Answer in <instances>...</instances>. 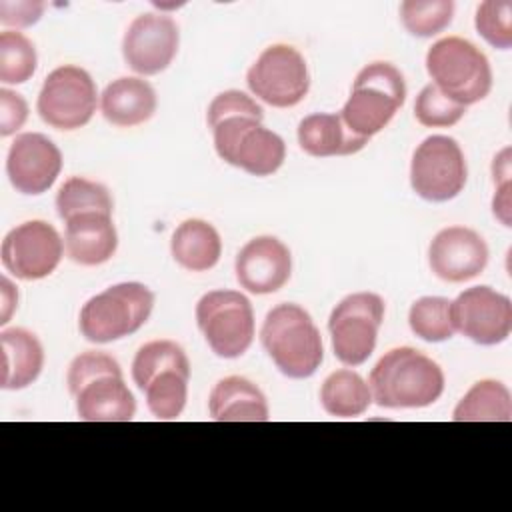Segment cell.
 I'll list each match as a JSON object with an SVG mask.
<instances>
[{
	"instance_id": "8d00e7d4",
	"label": "cell",
	"mask_w": 512,
	"mask_h": 512,
	"mask_svg": "<svg viewBox=\"0 0 512 512\" xmlns=\"http://www.w3.org/2000/svg\"><path fill=\"white\" fill-rule=\"evenodd\" d=\"M0 284H2V288H0V296H2V316H0V324L4 326V324L10 320V316H12V312L16 310V306H18V292H16V288L12 286V282H10L6 276H2Z\"/></svg>"
},
{
	"instance_id": "44dd1931",
	"label": "cell",
	"mask_w": 512,
	"mask_h": 512,
	"mask_svg": "<svg viewBox=\"0 0 512 512\" xmlns=\"http://www.w3.org/2000/svg\"><path fill=\"white\" fill-rule=\"evenodd\" d=\"M158 100L154 88L136 76H122L112 80L100 94L102 116L118 126L132 128L148 122L156 112Z\"/></svg>"
},
{
	"instance_id": "52a82bcc",
	"label": "cell",
	"mask_w": 512,
	"mask_h": 512,
	"mask_svg": "<svg viewBox=\"0 0 512 512\" xmlns=\"http://www.w3.org/2000/svg\"><path fill=\"white\" fill-rule=\"evenodd\" d=\"M154 292L142 282H120L88 298L78 316L80 334L92 344H110L138 332L150 318Z\"/></svg>"
},
{
	"instance_id": "2e32d148",
	"label": "cell",
	"mask_w": 512,
	"mask_h": 512,
	"mask_svg": "<svg viewBox=\"0 0 512 512\" xmlns=\"http://www.w3.org/2000/svg\"><path fill=\"white\" fill-rule=\"evenodd\" d=\"M178 44V24L170 16L140 14L130 22L122 38V56L136 74L154 76L172 64Z\"/></svg>"
},
{
	"instance_id": "4dcf8cb0",
	"label": "cell",
	"mask_w": 512,
	"mask_h": 512,
	"mask_svg": "<svg viewBox=\"0 0 512 512\" xmlns=\"http://www.w3.org/2000/svg\"><path fill=\"white\" fill-rule=\"evenodd\" d=\"M452 0H406L400 4V20L412 36L430 38L450 26Z\"/></svg>"
},
{
	"instance_id": "cb8c5ba5",
	"label": "cell",
	"mask_w": 512,
	"mask_h": 512,
	"mask_svg": "<svg viewBox=\"0 0 512 512\" xmlns=\"http://www.w3.org/2000/svg\"><path fill=\"white\" fill-rule=\"evenodd\" d=\"M298 144L314 158L348 156L360 152L368 140L354 136L342 122L340 114L314 112L300 120L298 124Z\"/></svg>"
},
{
	"instance_id": "9c48e42d",
	"label": "cell",
	"mask_w": 512,
	"mask_h": 512,
	"mask_svg": "<svg viewBox=\"0 0 512 512\" xmlns=\"http://www.w3.org/2000/svg\"><path fill=\"white\" fill-rule=\"evenodd\" d=\"M196 324L218 358H240L254 342V310L238 290H210L196 302Z\"/></svg>"
},
{
	"instance_id": "8992f818",
	"label": "cell",
	"mask_w": 512,
	"mask_h": 512,
	"mask_svg": "<svg viewBox=\"0 0 512 512\" xmlns=\"http://www.w3.org/2000/svg\"><path fill=\"white\" fill-rule=\"evenodd\" d=\"M404 102L406 82L402 72L390 62H372L356 74L340 118L354 136L370 140L390 124Z\"/></svg>"
},
{
	"instance_id": "83f0119b",
	"label": "cell",
	"mask_w": 512,
	"mask_h": 512,
	"mask_svg": "<svg viewBox=\"0 0 512 512\" xmlns=\"http://www.w3.org/2000/svg\"><path fill=\"white\" fill-rule=\"evenodd\" d=\"M112 210H114V202L108 188L100 182H94L82 176L68 178L56 194V212L64 222L80 214H90V212L112 214Z\"/></svg>"
},
{
	"instance_id": "9a60e30c",
	"label": "cell",
	"mask_w": 512,
	"mask_h": 512,
	"mask_svg": "<svg viewBox=\"0 0 512 512\" xmlns=\"http://www.w3.org/2000/svg\"><path fill=\"white\" fill-rule=\"evenodd\" d=\"M454 330L480 346H496L512 332V302L490 286L466 288L450 300Z\"/></svg>"
},
{
	"instance_id": "3957f363",
	"label": "cell",
	"mask_w": 512,
	"mask_h": 512,
	"mask_svg": "<svg viewBox=\"0 0 512 512\" xmlns=\"http://www.w3.org/2000/svg\"><path fill=\"white\" fill-rule=\"evenodd\" d=\"M368 386L380 408H426L442 396L444 372L420 350L400 346L376 362Z\"/></svg>"
},
{
	"instance_id": "4fadbf2b",
	"label": "cell",
	"mask_w": 512,
	"mask_h": 512,
	"mask_svg": "<svg viewBox=\"0 0 512 512\" xmlns=\"http://www.w3.org/2000/svg\"><path fill=\"white\" fill-rule=\"evenodd\" d=\"M246 84L262 102L274 108H292L306 98L310 72L294 46L272 44L248 68Z\"/></svg>"
},
{
	"instance_id": "ba28073f",
	"label": "cell",
	"mask_w": 512,
	"mask_h": 512,
	"mask_svg": "<svg viewBox=\"0 0 512 512\" xmlns=\"http://www.w3.org/2000/svg\"><path fill=\"white\" fill-rule=\"evenodd\" d=\"M426 72L442 94L462 106L484 100L492 90L488 58L478 46L460 36H448L430 46Z\"/></svg>"
},
{
	"instance_id": "d6986e66",
	"label": "cell",
	"mask_w": 512,
	"mask_h": 512,
	"mask_svg": "<svg viewBox=\"0 0 512 512\" xmlns=\"http://www.w3.org/2000/svg\"><path fill=\"white\" fill-rule=\"evenodd\" d=\"M238 284L250 294L278 292L292 274V254L276 236H256L236 254Z\"/></svg>"
},
{
	"instance_id": "30bf717a",
	"label": "cell",
	"mask_w": 512,
	"mask_h": 512,
	"mask_svg": "<svg viewBox=\"0 0 512 512\" xmlns=\"http://www.w3.org/2000/svg\"><path fill=\"white\" fill-rule=\"evenodd\" d=\"M386 304L374 292H354L342 298L328 318L334 356L344 366L364 364L374 348L384 322Z\"/></svg>"
},
{
	"instance_id": "836d02e7",
	"label": "cell",
	"mask_w": 512,
	"mask_h": 512,
	"mask_svg": "<svg viewBox=\"0 0 512 512\" xmlns=\"http://www.w3.org/2000/svg\"><path fill=\"white\" fill-rule=\"evenodd\" d=\"M28 120L26 100L8 88L0 90V136L16 134Z\"/></svg>"
},
{
	"instance_id": "4316f807",
	"label": "cell",
	"mask_w": 512,
	"mask_h": 512,
	"mask_svg": "<svg viewBox=\"0 0 512 512\" xmlns=\"http://www.w3.org/2000/svg\"><path fill=\"white\" fill-rule=\"evenodd\" d=\"M322 408L336 418L362 416L372 404L368 382L354 370L342 368L332 372L320 388Z\"/></svg>"
},
{
	"instance_id": "7402d4cb",
	"label": "cell",
	"mask_w": 512,
	"mask_h": 512,
	"mask_svg": "<svg viewBox=\"0 0 512 512\" xmlns=\"http://www.w3.org/2000/svg\"><path fill=\"white\" fill-rule=\"evenodd\" d=\"M208 412L216 422H266L270 408L262 390L244 376H226L208 396Z\"/></svg>"
},
{
	"instance_id": "8fae6325",
	"label": "cell",
	"mask_w": 512,
	"mask_h": 512,
	"mask_svg": "<svg viewBox=\"0 0 512 512\" xmlns=\"http://www.w3.org/2000/svg\"><path fill=\"white\" fill-rule=\"evenodd\" d=\"M98 106V92L92 76L74 64L54 68L40 88L36 110L56 130H78L86 126Z\"/></svg>"
},
{
	"instance_id": "277c9868",
	"label": "cell",
	"mask_w": 512,
	"mask_h": 512,
	"mask_svg": "<svg viewBox=\"0 0 512 512\" xmlns=\"http://www.w3.org/2000/svg\"><path fill=\"white\" fill-rule=\"evenodd\" d=\"M132 380L156 420H176L188 400L190 360L174 340H152L132 360Z\"/></svg>"
},
{
	"instance_id": "6da1fadb",
	"label": "cell",
	"mask_w": 512,
	"mask_h": 512,
	"mask_svg": "<svg viewBox=\"0 0 512 512\" xmlns=\"http://www.w3.org/2000/svg\"><path fill=\"white\" fill-rule=\"evenodd\" d=\"M262 118V106L242 90L216 94L206 112L220 160L260 178L278 172L286 160L282 136L266 128Z\"/></svg>"
},
{
	"instance_id": "1f68e13d",
	"label": "cell",
	"mask_w": 512,
	"mask_h": 512,
	"mask_svg": "<svg viewBox=\"0 0 512 512\" xmlns=\"http://www.w3.org/2000/svg\"><path fill=\"white\" fill-rule=\"evenodd\" d=\"M466 106L450 100L434 84L420 90L414 102V116L426 128H448L462 120Z\"/></svg>"
},
{
	"instance_id": "7c38bea8",
	"label": "cell",
	"mask_w": 512,
	"mask_h": 512,
	"mask_svg": "<svg viewBox=\"0 0 512 512\" xmlns=\"http://www.w3.org/2000/svg\"><path fill=\"white\" fill-rule=\"evenodd\" d=\"M466 180V158L454 138L428 136L414 150L410 186L422 200L448 202L464 190Z\"/></svg>"
},
{
	"instance_id": "ac0fdd59",
	"label": "cell",
	"mask_w": 512,
	"mask_h": 512,
	"mask_svg": "<svg viewBox=\"0 0 512 512\" xmlns=\"http://www.w3.org/2000/svg\"><path fill=\"white\" fill-rule=\"evenodd\" d=\"M488 244L472 228H442L428 246L430 270L444 282H468L482 274L488 264Z\"/></svg>"
},
{
	"instance_id": "603a6c76",
	"label": "cell",
	"mask_w": 512,
	"mask_h": 512,
	"mask_svg": "<svg viewBox=\"0 0 512 512\" xmlns=\"http://www.w3.org/2000/svg\"><path fill=\"white\" fill-rule=\"evenodd\" d=\"M2 376L4 390L28 388L44 368V348L36 334L26 328H8L0 332Z\"/></svg>"
},
{
	"instance_id": "f1b7e54d",
	"label": "cell",
	"mask_w": 512,
	"mask_h": 512,
	"mask_svg": "<svg viewBox=\"0 0 512 512\" xmlns=\"http://www.w3.org/2000/svg\"><path fill=\"white\" fill-rule=\"evenodd\" d=\"M410 330L424 342H446L454 336L450 300L442 296H422L408 310Z\"/></svg>"
},
{
	"instance_id": "7a4b0ae2",
	"label": "cell",
	"mask_w": 512,
	"mask_h": 512,
	"mask_svg": "<svg viewBox=\"0 0 512 512\" xmlns=\"http://www.w3.org/2000/svg\"><path fill=\"white\" fill-rule=\"evenodd\" d=\"M76 414L84 422H130L136 400L124 382L120 364L106 352L78 354L66 374Z\"/></svg>"
},
{
	"instance_id": "d6a6232c",
	"label": "cell",
	"mask_w": 512,
	"mask_h": 512,
	"mask_svg": "<svg viewBox=\"0 0 512 512\" xmlns=\"http://www.w3.org/2000/svg\"><path fill=\"white\" fill-rule=\"evenodd\" d=\"M478 34L494 48L508 50L512 46V2L486 0L478 6L474 18Z\"/></svg>"
},
{
	"instance_id": "74e56055",
	"label": "cell",
	"mask_w": 512,
	"mask_h": 512,
	"mask_svg": "<svg viewBox=\"0 0 512 512\" xmlns=\"http://www.w3.org/2000/svg\"><path fill=\"white\" fill-rule=\"evenodd\" d=\"M492 174H494L496 184L510 180V148H504L498 156H494Z\"/></svg>"
},
{
	"instance_id": "d590c367",
	"label": "cell",
	"mask_w": 512,
	"mask_h": 512,
	"mask_svg": "<svg viewBox=\"0 0 512 512\" xmlns=\"http://www.w3.org/2000/svg\"><path fill=\"white\" fill-rule=\"evenodd\" d=\"M510 180L496 184V194L492 200V212L494 216L504 224L510 226V212H512V202H510Z\"/></svg>"
},
{
	"instance_id": "d4e9b609",
	"label": "cell",
	"mask_w": 512,
	"mask_h": 512,
	"mask_svg": "<svg viewBox=\"0 0 512 512\" xmlns=\"http://www.w3.org/2000/svg\"><path fill=\"white\" fill-rule=\"evenodd\" d=\"M170 252L174 262L184 270L206 272L218 264L222 256V240L210 222L188 218L172 232Z\"/></svg>"
},
{
	"instance_id": "ffe728a7",
	"label": "cell",
	"mask_w": 512,
	"mask_h": 512,
	"mask_svg": "<svg viewBox=\"0 0 512 512\" xmlns=\"http://www.w3.org/2000/svg\"><path fill=\"white\" fill-rule=\"evenodd\" d=\"M64 248L72 262L80 266H100L118 248V232L112 214L90 212L66 220Z\"/></svg>"
},
{
	"instance_id": "5bb4252c",
	"label": "cell",
	"mask_w": 512,
	"mask_h": 512,
	"mask_svg": "<svg viewBox=\"0 0 512 512\" xmlns=\"http://www.w3.org/2000/svg\"><path fill=\"white\" fill-rule=\"evenodd\" d=\"M64 256L58 230L44 220H28L14 226L2 240L0 258L6 272L18 280H42L50 276Z\"/></svg>"
},
{
	"instance_id": "e0dca14e",
	"label": "cell",
	"mask_w": 512,
	"mask_h": 512,
	"mask_svg": "<svg viewBox=\"0 0 512 512\" xmlns=\"http://www.w3.org/2000/svg\"><path fill=\"white\" fill-rule=\"evenodd\" d=\"M62 170L60 148L40 132H24L14 138L6 156V174L16 192L44 194Z\"/></svg>"
},
{
	"instance_id": "484cf974",
	"label": "cell",
	"mask_w": 512,
	"mask_h": 512,
	"mask_svg": "<svg viewBox=\"0 0 512 512\" xmlns=\"http://www.w3.org/2000/svg\"><path fill=\"white\" fill-rule=\"evenodd\" d=\"M454 422H510L512 394L500 380H478L460 398L452 414Z\"/></svg>"
},
{
	"instance_id": "5b68a950",
	"label": "cell",
	"mask_w": 512,
	"mask_h": 512,
	"mask_svg": "<svg viewBox=\"0 0 512 512\" xmlns=\"http://www.w3.org/2000/svg\"><path fill=\"white\" fill-rule=\"evenodd\" d=\"M260 340L274 366L292 380L310 378L324 360V344L312 316L294 302L274 306L260 328Z\"/></svg>"
},
{
	"instance_id": "f546056e",
	"label": "cell",
	"mask_w": 512,
	"mask_h": 512,
	"mask_svg": "<svg viewBox=\"0 0 512 512\" xmlns=\"http://www.w3.org/2000/svg\"><path fill=\"white\" fill-rule=\"evenodd\" d=\"M36 66L34 44L22 32L4 30L0 34V82L24 84L34 76Z\"/></svg>"
},
{
	"instance_id": "e575fe53",
	"label": "cell",
	"mask_w": 512,
	"mask_h": 512,
	"mask_svg": "<svg viewBox=\"0 0 512 512\" xmlns=\"http://www.w3.org/2000/svg\"><path fill=\"white\" fill-rule=\"evenodd\" d=\"M44 12L42 2H30V0H0V22L4 26H14V28H26L32 26L40 20Z\"/></svg>"
}]
</instances>
